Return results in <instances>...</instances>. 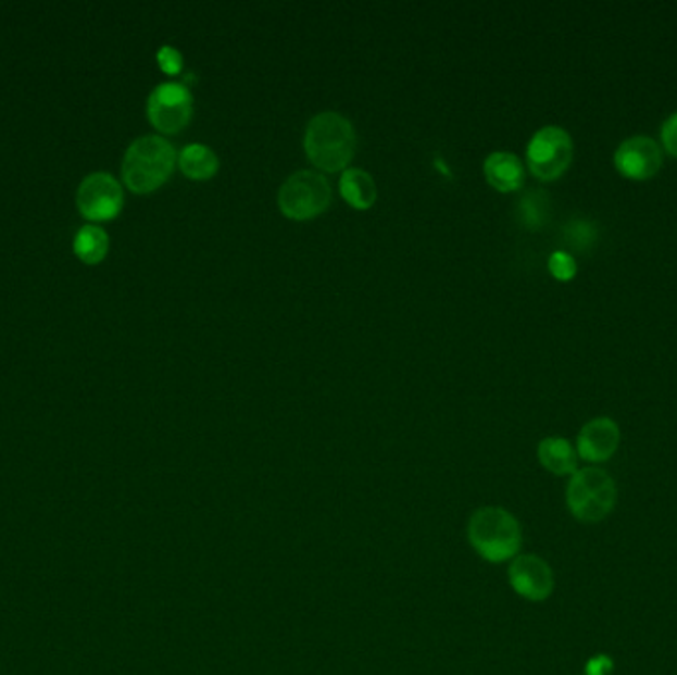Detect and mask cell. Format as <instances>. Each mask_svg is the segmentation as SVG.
<instances>
[{
	"mask_svg": "<svg viewBox=\"0 0 677 675\" xmlns=\"http://www.w3.org/2000/svg\"><path fill=\"white\" fill-rule=\"evenodd\" d=\"M618 501V487L602 467L577 470L566 484V508L582 523H599L611 515Z\"/></svg>",
	"mask_w": 677,
	"mask_h": 675,
	"instance_id": "obj_4",
	"label": "cell"
},
{
	"mask_svg": "<svg viewBox=\"0 0 677 675\" xmlns=\"http://www.w3.org/2000/svg\"><path fill=\"white\" fill-rule=\"evenodd\" d=\"M484 175L489 185L500 192L519 190L525 183V166L522 159L507 151H496L484 163Z\"/></svg>",
	"mask_w": 677,
	"mask_h": 675,
	"instance_id": "obj_12",
	"label": "cell"
},
{
	"mask_svg": "<svg viewBox=\"0 0 677 675\" xmlns=\"http://www.w3.org/2000/svg\"><path fill=\"white\" fill-rule=\"evenodd\" d=\"M156 62L168 76H177L178 72L183 70V55L173 46H163L156 54Z\"/></svg>",
	"mask_w": 677,
	"mask_h": 675,
	"instance_id": "obj_20",
	"label": "cell"
},
{
	"mask_svg": "<svg viewBox=\"0 0 677 675\" xmlns=\"http://www.w3.org/2000/svg\"><path fill=\"white\" fill-rule=\"evenodd\" d=\"M547 207L549 204H547V197L543 192L531 190L529 195H525L519 202V218H522L523 226H527L531 230L541 228L547 221V214H549Z\"/></svg>",
	"mask_w": 677,
	"mask_h": 675,
	"instance_id": "obj_17",
	"label": "cell"
},
{
	"mask_svg": "<svg viewBox=\"0 0 677 675\" xmlns=\"http://www.w3.org/2000/svg\"><path fill=\"white\" fill-rule=\"evenodd\" d=\"M339 190L356 211H367L377 200V185L363 168H347L339 180Z\"/></svg>",
	"mask_w": 677,
	"mask_h": 675,
	"instance_id": "obj_14",
	"label": "cell"
},
{
	"mask_svg": "<svg viewBox=\"0 0 677 675\" xmlns=\"http://www.w3.org/2000/svg\"><path fill=\"white\" fill-rule=\"evenodd\" d=\"M537 458L553 476H573L578 470L577 448L561 436H549L539 442Z\"/></svg>",
	"mask_w": 677,
	"mask_h": 675,
	"instance_id": "obj_13",
	"label": "cell"
},
{
	"mask_svg": "<svg viewBox=\"0 0 677 675\" xmlns=\"http://www.w3.org/2000/svg\"><path fill=\"white\" fill-rule=\"evenodd\" d=\"M278 204L289 221H311L331 204V185L317 171L293 173L279 189Z\"/></svg>",
	"mask_w": 677,
	"mask_h": 675,
	"instance_id": "obj_5",
	"label": "cell"
},
{
	"mask_svg": "<svg viewBox=\"0 0 677 675\" xmlns=\"http://www.w3.org/2000/svg\"><path fill=\"white\" fill-rule=\"evenodd\" d=\"M110 250V238L100 226L96 224H86L84 228H79V233L74 238V252L78 255L84 264L96 266L101 260L108 255Z\"/></svg>",
	"mask_w": 677,
	"mask_h": 675,
	"instance_id": "obj_16",
	"label": "cell"
},
{
	"mask_svg": "<svg viewBox=\"0 0 677 675\" xmlns=\"http://www.w3.org/2000/svg\"><path fill=\"white\" fill-rule=\"evenodd\" d=\"M178 166L183 175L192 180H206L218 171V157L206 145H187L178 155Z\"/></svg>",
	"mask_w": 677,
	"mask_h": 675,
	"instance_id": "obj_15",
	"label": "cell"
},
{
	"mask_svg": "<svg viewBox=\"0 0 677 675\" xmlns=\"http://www.w3.org/2000/svg\"><path fill=\"white\" fill-rule=\"evenodd\" d=\"M195 101L189 89L177 82H167L156 86L147 100V117L156 132L178 134L192 120Z\"/></svg>",
	"mask_w": 677,
	"mask_h": 675,
	"instance_id": "obj_7",
	"label": "cell"
},
{
	"mask_svg": "<svg viewBox=\"0 0 677 675\" xmlns=\"http://www.w3.org/2000/svg\"><path fill=\"white\" fill-rule=\"evenodd\" d=\"M78 211L86 221H113L123 209V189L108 173H91L78 189Z\"/></svg>",
	"mask_w": 677,
	"mask_h": 675,
	"instance_id": "obj_8",
	"label": "cell"
},
{
	"mask_svg": "<svg viewBox=\"0 0 677 675\" xmlns=\"http://www.w3.org/2000/svg\"><path fill=\"white\" fill-rule=\"evenodd\" d=\"M303 147L317 168L325 173H339L355 155V129L343 115L323 111L308 123Z\"/></svg>",
	"mask_w": 677,
	"mask_h": 675,
	"instance_id": "obj_2",
	"label": "cell"
},
{
	"mask_svg": "<svg viewBox=\"0 0 677 675\" xmlns=\"http://www.w3.org/2000/svg\"><path fill=\"white\" fill-rule=\"evenodd\" d=\"M573 137L559 125H544L527 145V165L539 180H556L573 163Z\"/></svg>",
	"mask_w": 677,
	"mask_h": 675,
	"instance_id": "obj_6",
	"label": "cell"
},
{
	"mask_svg": "<svg viewBox=\"0 0 677 675\" xmlns=\"http://www.w3.org/2000/svg\"><path fill=\"white\" fill-rule=\"evenodd\" d=\"M612 670H614V662L611 655L599 653V655H592L585 665V675H611Z\"/></svg>",
	"mask_w": 677,
	"mask_h": 675,
	"instance_id": "obj_22",
	"label": "cell"
},
{
	"mask_svg": "<svg viewBox=\"0 0 677 675\" xmlns=\"http://www.w3.org/2000/svg\"><path fill=\"white\" fill-rule=\"evenodd\" d=\"M177 163V151L167 139L145 135L129 145L123 157V180L135 195H149L167 183Z\"/></svg>",
	"mask_w": 677,
	"mask_h": 675,
	"instance_id": "obj_3",
	"label": "cell"
},
{
	"mask_svg": "<svg viewBox=\"0 0 677 675\" xmlns=\"http://www.w3.org/2000/svg\"><path fill=\"white\" fill-rule=\"evenodd\" d=\"M565 240L575 250H589L597 240V228L589 221H573L566 224Z\"/></svg>",
	"mask_w": 677,
	"mask_h": 675,
	"instance_id": "obj_18",
	"label": "cell"
},
{
	"mask_svg": "<svg viewBox=\"0 0 677 675\" xmlns=\"http://www.w3.org/2000/svg\"><path fill=\"white\" fill-rule=\"evenodd\" d=\"M660 141H662V147H664L667 155L676 157L677 159V111L672 113L666 122L662 123Z\"/></svg>",
	"mask_w": 677,
	"mask_h": 675,
	"instance_id": "obj_21",
	"label": "cell"
},
{
	"mask_svg": "<svg viewBox=\"0 0 677 675\" xmlns=\"http://www.w3.org/2000/svg\"><path fill=\"white\" fill-rule=\"evenodd\" d=\"M467 541L488 563L513 561L522 551V523L503 508H479L467 521Z\"/></svg>",
	"mask_w": 677,
	"mask_h": 675,
	"instance_id": "obj_1",
	"label": "cell"
},
{
	"mask_svg": "<svg viewBox=\"0 0 677 675\" xmlns=\"http://www.w3.org/2000/svg\"><path fill=\"white\" fill-rule=\"evenodd\" d=\"M507 576L511 588L529 602H543L555 590L553 568L537 554H517L511 561Z\"/></svg>",
	"mask_w": 677,
	"mask_h": 675,
	"instance_id": "obj_10",
	"label": "cell"
},
{
	"mask_svg": "<svg viewBox=\"0 0 677 675\" xmlns=\"http://www.w3.org/2000/svg\"><path fill=\"white\" fill-rule=\"evenodd\" d=\"M664 165L662 145L645 135L624 139L614 151V166L622 177L630 180L654 178Z\"/></svg>",
	"mask_w": 677,
	"mask_h": 675,
	"instance_id": "obj_9",
	"label": "cell"
},
{
	"mask_svg": "<svg viewBox=\"0 0 677 675\" xmlns=\"http://www.w3.org/2000/svg\"><path fill=\"white\" fill-rule=\"evenodd\" d=\"M549 272L559 279V282H568L577 276V260L573 254H568L565 250H556L549 258Z\"/></svg>",
	"mask_w": 677,
	"mask_h": 675,
	"instance_id": "obj_19",
	"label": "cell"
},
{
	"mask_svg": "<svg viewBox=\"0 0 677 675\" xmlns=\"http://www.w3.org/2000/svg\"><path fill=\"white\" fill-rule=\"evenodd\" d=\"M620 426L609 416L587 422L577 438V454L590 464H604L618 452Z\"/></svg>",
	"mask_w": 677,
	"mask_h": 675,
	"instance_id": "obj_11",
	"label": "cell"
}]
</instances>
